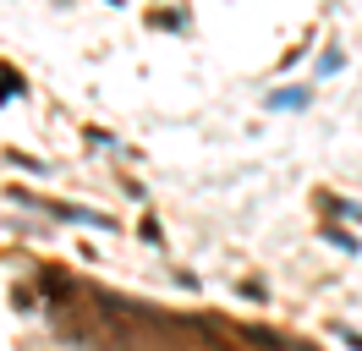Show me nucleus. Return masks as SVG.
<instances>
[{"label":"nucleus","instance_id":"nucleus-1","mask_svg":"<svg viewBox=\"0 0 362 351\" xmlns=\"http://www.w3.org/2000/svg\"><path fill=\"white\" fill-rule=\"evenodd\" d=\"M302 99H308V93H296V88H291V93H274V110H296Z\"/></svg>","mask_w":362,"mask_h":351}]
</instances>
